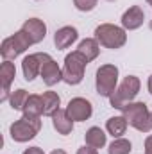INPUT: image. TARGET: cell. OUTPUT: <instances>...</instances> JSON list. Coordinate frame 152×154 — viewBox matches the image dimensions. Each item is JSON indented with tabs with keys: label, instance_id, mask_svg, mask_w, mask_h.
I'll list each match as a JSON object with an SVG mask.
<instances>
[{
	"label": "cell",
	"instance_id": "19",
	"mask_svg": "<svg viewBox=\"0 0 152 154\" xmlns=\"http://www.w3.org/2000/svg\"><path fill=\"white\" fill-rule=\"evenodd\" d=\"M84 136H86V145H90V147L102 149L106 145V134L100 127H90Z\"/></svg>",
	"mask_w": 152,
	"mask_h": 154
},
{
	"label": "cell",
	"instance_id": "9",
	"mask_svg": "<svg viewBox=\"0 0 152 154\" xmlns=\"http://www.w3.org/2000/svg\"><path fill=\"white\" fill-rule=\"evenodd\" d=\"M93 113V106L90 100L82 99V97H75L68 102L66 106V115L70 116L74 122H84L88 120Z\"/></svg>",
	"mask_w": 152,
	"mask_h": 154
},
{
	"label": "cell",
	"instance_id": "15",
	"mask_svg": "<svg viewBox=\"0 0 152 154\" xmlns=\"http://www.w3.org/2000/svg\"><path fill=\"white\" fill-rule=\"evenodd\" d=\"M16 77V68L11 61H4L2 66H0V79H2V88H4V95H2V100H5L9 97V88H11V82L14 81Z\"/></svg>",
	"mask_w": 152,
	"mask_h": 154
},
{
	"label": "cell",
	"instance_id": "2",
	"mask_svg": "<svg viewBox=\"0 0 152 154\" xmlns=\"http://www.w3.org/2000/svg\"><path fill=\"white\" fill-rule=\"evenodd\" d=\"M41 116H27L23 115L22 118H18L14 124H11V138L18 143H23V142H29L32 140L41 129Z\"/></svg>",
	"mask_w": 152,
	"mask_h": 154
},
{
	"label": "cell",
	"instance_id": "3",
	"mask_svg": "<svg viewBox=\"0 0 152 154\" xmlns=\"http://www.w3.org/2000/svg\"><path fill=\"white\" fill-rule=\"evenodd\" d=\"M140 86H141V82H140L138 77L136 75H127L122 81V84L114 90V93L109 97L111 106L116 108V109H123V108H125L129 102H132V99L138 95Z\"/></svg>",
	"mask_w": 152,
	"mask_h": 154
},
{
	"label": "cell",
	"instance_id": "22",
	"mask_svg": "<svg viewBox=\"0 0 152 154\" xmlns=\"http://www.w3.org/2000/svg\"><path fill=\"white\" fill-rule=\"evenodd\" d=\"M132 151V145L125 138H116L109 145V154H129Z\"/></svg>",
	"mask_w": 152,
	"mask_h": 154
},
{
	"label": "cell",
	"instance_id": "21",
	"mask_svg": "<svg viewBox=\"0 0 152 154\" xmlns=\"http://www.w3.org/2000/svg\"><path fill=\"white\" fill-rule=\"evenodd\" d=\"M27 99H29V93H27L23 88L16 90V91L11 95V99H9V102H11V108H13V109H18V111H23Z\"/></svg>",
	"mask_w": 152,
	"mask_h": 154
},
{
	"label": "cell",
	"instance_id": "4",
	"mask_svg": "<svg viewBox=\"0 0 152 154\" xmlns=\"http://www.w3.org/2000/svg\"><path fill=\"white\" fill-rule=\"evenodd\" d=\"M95 39L106 48H120L125 45L127 34L123 27H118L113 23H100L95 29Z\"/></svg>",
	"mask_w": 152,
	"mask_h": 154
},
{
	"label": "cell",
	"instance_id": "31",
	"mask_svg": "<svg viewBox=\"0 0 152 154\" xmlns=\"http://www.w3.org/2000/svg\"><path fill=\"white\" fill-rule=\"evenodd\" d=\"M109 2H114V0H109Z\"/></svg>",
	"mask_w": 152,
	"mask_h": 154
},
{
	"label": "cell",
	"instance_id": "30",
	"mask_svg": "<svg viewBox=\"0 0 152 154\" xmlns=\"http://www.w3.org/2000/svg\"><path fill=\"white\" fill-rule=\"evenodd\" d=\"M150 29H152V20H150Z\"/></svg>",
	"mask_w": 152,
	"mask_h": 154
},
{
	"label": "cell",
	"instance_id": "32",
	"mask_svg": "<svg viewBox=\"0 0 152 154\" xmlns=\"http://www.w3.org/2000/svg\"><path fill=\"white\" fill-rule=\"evenodd\" d=\"M150 116H152V113H150Z\"/></svg>",
	"mask_w": 152,
	"mask_h": 154
},
{
	"label": "cell",
	"instance_id": "24",
	"mask_svg": "<svg viewBox=\"0 0 152 154\" xmlns=\"http://www.w3.org/2000/svg\"><path fill=\"white\" fill-rule=\"evenodd\" d=\"M77 154H99V152H97V149H95V147L84 145V147H81V149L77 151Z\"/></svg>",
	"mask_w": 152,
	"mask_h": 154
},
{
	"label": "cell",
	"instance_id": "1",
	"mask_svg": "<svg viewBox=\"0 0 152 154\" xmlns=\"http://www.w3.org/2000/svg\"><path fill=\"white\" fill-rule=\"evenodd\" d=\"M122 113L127 118V124L132 125L136 131H140V133L152 131V116L145 102H129L122 109Z\"/></svg>",
	"mask_w": 152,
	"mask_h": 154
},
{
	"label": "cell",
	"instance_id": "5",
	"mask_svg": "<svg viewBox=\"0 0 152 154\" xmlns=\"http://www.w3.org/2000/svg\"><path fill=\"white\" fill-rule=\"evenodd\" d=\"M90 61L79 52H72L65 57V66H63V81L68 84H79L84 79V68Z\"/></svg>",
	"mask_w": 152,
	"mask_h": 154
},
{
	"label": "cell",
	"instance_id": "10",
	"mask_svg": "<svg viewBox=\"0 0 152 154\" xmlns=\"http://www.w3.org/2000/svg\"><path fill=\"white\" fill-rule=\"evenodd\" d=\"M22 31L29 36V39L32 41V45L43 41L45 36H47V25L39 18H29V20H25V23L22 25Z\"/></svg>",
	"mask_w": 152,
	"mask_h": 154
},
{
	"label": "cell",
	"instance_id": "16",
	"mask_svg": "<svg viewBox=\"0 0 152 154\" xmlns=\"http://www.w3.org/2000/svg\"><path fill=\"white\" fill-rule=\"evenodd\" d=\"M77 50H79V52H81L88 61H93V59H97V57H99L100 45H99V41H97V39L86 38V39H82V41L79 43Z\"/></svg>",
	"mask_w": 152,
	"mask_h": 154
},
{
	"label": "cell",
	"instance_id": "11",
	"mask_svg": "<svg viewBox=\"0 0 152 154\" xmlns=\"http://www.w3.org/2000/svg\"><path fill=\"white\" fill-rule=\"evenodd\" d=\"M143 20H145L143 9L140 5H132L122 14V27L127 29V31H134V29L143 25Z\"/></svg>",
	"mask_w": 152,
	"mask_h": 154
},
{
	"label": "cell",
	"instance_id": "12",
	"mask_svg": "<svg viewBox=\"0 0 152 154\" xmlns=\"http://www.w3.org/2000/svg\"><path fill=\"white\" fill-rule=\"evenodd\" d=\"M77 38H79L77 29L66 25V27H61L59 31H56V34H54V43H56V47H57L59 50H65V48L72 47V43L77 41Z\"/></svg>",
	"mask_w": 152,
	"mask_h": 154
},
{
	"label": "cell",
	"instance_id": "17",
	"mask_svg": "<svg viewBox=\"0 0 152 154\" xmlns=\"http://www.w3.org/2000/svg\"><path fill=\"white\" fill-rule=\"evenodd\" d=\"M41 100H43V115L45 116H52L59 109L61 99H59V95L56 91H45L41 95Z\"/></svg>",
	"mask_w": 152,
	"mask_h": 154
},
{
	"label": "cell",
	"instance_id": "8",
	"mask_svg": "<svg viewBox=\"0 0 152 154\" xmlns=\"http://www.w3.org/2000/svg\"><path fill=\"white\" fill-rule=\"evenodd\" d=\"M52 59L47 52H36V54H29L23 61H22V70H23V77L25 81H34L38 74H41L43 65Z\"/></svg>",
	"mask_w": 152,
	"mask_h": 154
},
{
	"label": "cell",
	"instance_id": "18",
	"mask_svg": "<svg viewBox=\"0 0 152 154\" xmlns=\"http://www.w3.org/2000/svg\"><path fill=\"white\" fill-rule=\"evenodd\" d=\"M106 129L108 133L113 136V138H120L122 134H125V129H127V118L122 116H111L108 122H106Z\"/></svg>",
	"mask_w": 152,
	"mask_h": 154
},
{
	"label": "cell",
	"instance_id": "20",
	"mask_svg": "<svg viewBox=\"0 0 152 154\" xmlns=\"http://www.w3.org/2000/svg\"><path fill=\"white\" fill-rule=\"evenodd\" d=\"M23 115L27 116H41L43 115V100L41 95H29L25 108H23Z\"/></svg>",
	"mask_w": 152,
	"mask_h": 154
},
{
	"label": "cell",
	"instance_id": "25",
	"mask_svg": "<svg viewBox=\"0 0 152 154\" xmlns=\"http://www.w3.org/2000/svg\"><path fill=\"white\" fill-rule=\"evenodd\" d=\"M145 154H152V134L145 140Z\"/></svg>",
	"mask_w": 152,
	"mask_h": 154
},
{
	"label": "cell",
	"instance_id": "28",
	"mask_svg": "<svg viewBox=\"0 0 152 154\" xmlns=\"http://www.w3.org/2000/svg\"><path fill=\"white\" fill-rule=\"evenodd\" d=\"M149 91H150V95H152V75L149 77Z\"/></svg>",
	"mask_w": 152,
	"mask_h": 154
},
{
	"label": "cell",
	"instance_id": "26",
	"mask_svg": "<svg viewBox=\"0 0 152 154\" xmlns=\"http://www.w3.org/2000/svg\"><path fill=\"white\" fill-rule=\"evenodd\" d=\"M23 154H45L39 147H29V149H25L23 151Z\"/></svg>",
	"mask_w": 152,
	"mask_h": 154
},
{
	"label": "cell",
	"instance_id": "13",
	"mask_svg": "<svg viewBox=\"0 0 152 154\" xmlns=\"http://www.w3.org/2000/svg\"><path fill=\"white\" fill-rule=\"evenodd\" d=\"M39 75H41L43 82H45L47 86H54V84H57L59 81H63V70L57 66V63H56L54 59H48V61L43 65Z\"/></svg>",
	"mask_w": 152,
	"mask_h": 154
},
{
	"label": "cell",
	"instance_id": "27",
	"mask_svg": "<svg viewBox=\"0 0 152 154\" xmlns=\"http://www.w3.org/2000/svg\"><path fill=\"white\" fill-rule=\"evenodd\" d=\"M50 154H66V152H65L63 149H56V151H52Z\"/></svg>",
	"mask_w": 152,
	"mask_h": 154
},
{
	"label": "cell",
	"instance_id": "7",
	"mask_svg": "<svg viewBox=\"0 0 152 154\" xmlns=\"http://www.w3.org/2000/svg\"><path fill=\"white\" fill-rule=\"evenodd\" d=\"M118 82V66L114 65H102L97 70V93L100 97H111L116 90Z\"/></svg>",
	"mask_w": 152,
	"mask_h": 154
},
{
	"label": "cell",
	"instance_id": "6",
	"mask_svg": "<svg viewBox=\"0 0 152 154\" xmlns=\"http://www.w3.org/2000/svg\"><path fill=\"white\" fill-rule=\"evenodd\" d=\"M32 45V41L29 39V36L23 32V31H18L14 32L13 36L5 38L0 45V54L4 57V61H11L14 57H18L22 52H25L29 47Z\"/></svg>",
	"mask_w": 152,
	"mask_h": 154
},
{
	"label": "cell",
	"instance_id": "23",
	"mask_svg": "<svg viewBox=\"0 0 152 154\" xmlns=\"http://www.w3.org/2000/svg\"><path fill=\"white\" fill-rule=\"evenodd\" d=\"M97 2L99 0H74V4H75V7L79 11H93L95 7H97Z\"/></svg>",
	"mask_w": 152,
	"mask_h": 154
},
{
	"label": "cell",
	"instance_id": "29",
	"mask_svg": "<svg viewBox=\"0 0 152 154\" xmlns=\"http://www.w3.org/2000/svg\"><path fill=\"white\" fill-rule=\"evenodd\" d=\"M147 2H149V4H150V5H152V0H147Z\"/></svg>",
	"mask_w": 152,
	"mask_h": 154
},
{
	"label": "cell",
	"instance_id": "14",
	"mask_svg": "<svg viewBox=\"0 0 152 154\" xmlns=\"http://www.w3.org/2000/svg\"><path fill=\"white\" fill-rule=\"evenodd\" d=\"M52 124L59 134H70L74 131V120L66 115V109H57L52 115Z\"/></svg>",
	"mask_w": 152,
	"mask_h": 154
}]
</instances>
